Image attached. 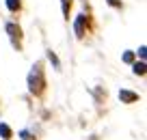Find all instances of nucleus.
Returning a JSON list of instances; mask_svg holds the SVG:
<instances>
[{
  "instance_id": "obj_1",
  "label": "nucleus",
  "mask_w": 147,
  "mask_h": 140,
  "mask_svg": "<svg viewBox=\"0 0 147 140\" xmlns=\"http://www.w3.org/2000/svg\"><path fill=\"white\" fill-rule=\"evenodd\" d=\"M28 88H30V93H35V95H41L43 88H46V78H43V71H41V65H35L30 71V76H28Z\"/></svg>"
},
{
  "instance_id": "obj_2",
  "label": "nucleus",
  "mask_w": 147,
  "mask_h": 140,
  "mask_svg": "<svg viewBox=\"0 0 147 140\" xmlns=\"http://www.w3.org/2000/svg\"><path fill=\"white\" fill-rule=\"evenodd\" d=\"M7 32H9L11 41H13L15 45L22 43V30H20V26H15V24H7Z\"/></svg>"
},
{
  "instance_id": "obj_3",
  "label": "nucleus",
  "mask_w": 147,
  "mask_h": 140,
  "mask_svg": "<svg viewBox=\"0 0 147 140\" xmlns=\"http://www.w3.org/2000/svg\"><path fill=\"white\" fill-rule=\"evenodd\" d=\"M84 26H87V15H78L76 17V37H84Z\"/></svg>"
},
{
  "instance_id": "obj_4",
  "label": "nucleus",
  "mask_w": 147,
  "mask_h": 140,
  "mask_svg": "<svg viewBox=\"0 0 147 140\" xmlns=\"http://www.w3.org/2000/svg\"><path fill=\"white\" fill-rule=\"evenodd\" d=\"M119 99L123 101V104H134V101L138 99V95L132 93V90H119Z\"/></svg>"
},
{
  "instance_id": "obj_5",
  "label": "nucleus",
  "mask_w": 147,
  "mask_h": 140,
  "mask_svg": "<svg viewBox=\"0 0 147 140\" xmlns=\"http://www.w3.org/2000/svg\"><path fill=\"white\" fill-rule=\"evenodd\" d=\"M0 136H2L5 140H9L11 136H13V131H11V127L7 125V123H0Z\"/></svg>"
},
{
  "instance_id": "obj_6",
  "label": "nucleus",
  "mask_w": 147,
  "mask_h": 140,
  "mask_svg": "<svg viewBox=\"0 0 147 140\" xmlns=\"http://www.w3.org/2000/svg\"><path fill=\"white\" fill-rule=\"evenodd\" d=\"M134 73H136V76H145V63H134Z\"/></svg>"
},
{
  "instance_id": "obj_7",
  "label": "nucleus",
  "mask_w": 147,
  "mask_h": 140,
  "mask_svg": "<svg viewBox=\"0 0 147 140\" xmlns=\"http://www.w3.org/2000/svg\"><path fill=\"white\" fill-rule=\"evenodd\" d=\"M7 7H9V11H18L22 7V2L20 0H7Z\"/></svg>"
},
{
  "instance_id": "obj_8",
  "label": "nucleus",
  "mask_w": 147,
  "mask_h": 140,
  "mask_svg": "<svg viewBox=\"0 0 147 140\" xmlns=\"http://www.w3.org/2000/svg\"><path fill=\"white\" fill-rule=\"evenodd\" d=\"M69 7H71V0H63V13L69 15Z\"/></svg>"
},
{
  "instance_id": "obj_9",
  "label": "nucleus",
  "mask_w": 147,
  "mask_h": 140,
  "mask_svg": "<svg viewBox=\"0 0 147 140\" xmlns=\"http://www.w3.org/2000/svg\"><path fill=\"white\" fill-rule=\"evenodd\" d=\"M123 60H125V63H132V60H134V54H132V52H125V54H123Z\"/></svg>"
},
{
  "instance_id": "obj_10",
  "label": "nucleus",
  "mask_w": 147,
  "mask_h": 140,
  "mask_svg": "<svg viewBox=\"0 0 147 140\" xmlns=\"http://www.w3.org/2000/svg\"><path fill=\"white\" fill-rule=\"evenodd\" d=\"M48 58H50V60H52V63H54V65H56V67H59V58H56V56H54V54H52V52H48Z\"/></svg>"
},
{
  "instance_id": "obj_11",
  "label": "nucleus",
  "mask_w": 147,
  "mask_h": 140,
  "mask_svg": "<svg viewBox=\"0 0 147 140\" xmlns=\"http://www.w3.org/2000/svg\"><path fill=\"white\" fill-rule=\"evenodd\" d=\"M108 5L110 7H121V2H119V0H108Z\"/></svg>"
},
{
  "instance_id": "obj_12",
  "label": "nucleus",
  "mask_w": 147,
  "mask_h": 140,
  "mask_svg": "<svg viewBox=\"0 0 147 140\" xmlns=\"http://www.w3.org/2000/svg\"><path fill=\"white\" fill-rule=\"evenodd\" d=\"M145 52H147V48H145V45H143L141 50H138V56H141V58H145Z\"/></svg>"
},
{
  "instance_id": "obj_13",
  "label": "nucleus",
  "mask_w": 147,
  "mask_h": 140,
  "mask_svg": "<svg viewBox=\"0 0 147 140\" xmlns=\"http://www.w3.org/2000/svg\"><path fill=\"white\" fill-rule=\"evenodd\" d=\"M22 138H24V140H32L30 136H28V131H22Z\"/></svg>"
}]
</instances>
